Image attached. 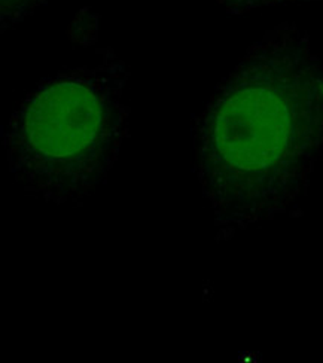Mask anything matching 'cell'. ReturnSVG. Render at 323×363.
Masks as SVG:
<instances>
[{
	"label": "cell",
	"instance_id": "3",
	"mask_svg": "<svg viewBox=\"0 0 323 363\" xmlns=\"http://www.w3.org/2000/svg\"><path fill=\"white\" fill-rule=\"evenodd\" d=\"M46 0H0V23L2 32L15 24L23 23L28 15H32Z\"/></svg>",
	"mask_w": 323,
	"mask_h": 363
},
{
	"label": "cell",
	"instance_id": "1",
	"mask_svg": "<svg viewBox=\"0 0 323 363\" xmlns=\"http://www.w3.org/2000/svg\"><path fill=\"white\" fill-rule=\"evenodd\" d=\"M194 174L217 238L295 213L323 155V63L294 24L267 30L194 119Z\"/></svg>",
	"mask_w": 323,
	"mask_h": 363
},
{
	"label": "cell",
	"instance_id": "4",
	"mask_svg": "<svg viewBox=\"0 0 323 363\" xmlns=\"http://www.w3.org/2000/svg\"><path fill=\"white\" fill-rule=\"evenodd\" d=\"M229 13H246L255 9L290 2H323V0H218Z\"/></svg>",
	"mask_w": 323,
	"mask_h": 363
},
{
	"label": "cell",
	"instance_id": "2",
	"mask_svg": "<svg viewBox=\"0 0 323 363\" xmlns=\"http://www.w3.org/2000/svg\"><path fill=\"white\" fill-rule=\"evenodd\" d=\"M128 77L106 50L102 63L58 72L27 94L2 133L15 185L57 206L94 194L128 134Z\"/></svg>",
	"mask_w": 323,
	"mask_h": 363
}]
</instances>
